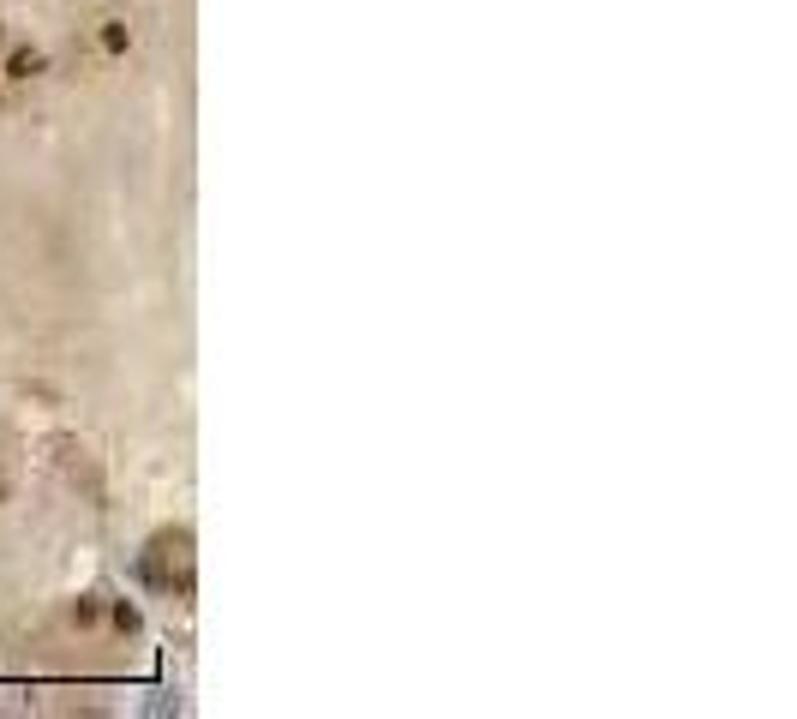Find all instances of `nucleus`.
Instances as JSON below:
<instances>
[{
  "mask_svg": "<svg viewBox=\"0 0 797 719\" xmlns=\"http://www.w3.org/2000/svg\"><path fill=\"white\" fill-rule=\"evenodd\" d=\"M36 72H42V54H36V48H18V54L6 60V78H36Z\"/></svg>",
  "mask_w": 797,
  "mask_h": 719,
  "instance_id": "f03ea898",
  "label": "nucleus"
},
{
  "mask_svg": "<svg viewBox=\"0 0 797 719\" xmlns=\"http://www.w3.org/2000/svg\"><path fill=\"white\" fill-rule=\"evenodd\" d=\"M144 582L150 588H192V534L186 528H168V534H156L150 540V552H144Z\"/></svg>",
  "mask_w": 797,
  "mask_h": 719,
  "instance_id": "f257e3e1",
  "label": "nucleus"
},
{
  "mask_svg": "<svg viewBox=\"0 0 797 719\" xmlns=\"http://www.w3.org/2000/svg\"><path fill=\"white\" fill-rule=\"evenodd\" d=\"M126 42H132V30H126L120 18H108V24H102V48H108V54H126Z\"/></svg>",
  "mask_w": 797,
  "mask_h": 719,
  "instance_id": "7ed1b4c3",
  "label": "nucleus"
},
{
  "mask_svg": "<svg viewBox=\"0 0 797 719\" xmlns=\"http://www.w3.org/2000/svg\"><path fill=\"white\" fill-rule=\"evenodd\" d=\"M114 624H120V630H126V636H132V630H138V624H144V618H138V606H126V600H120V606H114Z\"/></svg>",
  "mask_w": 797,
  "mask_h": 719,
  "instance_id": "20e7f679",
  "label": "nucleus"
}]
</instances>
